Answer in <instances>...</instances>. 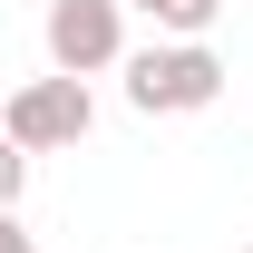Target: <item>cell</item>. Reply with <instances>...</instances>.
Returning <instances> with one entry per match:
<instances>
[{"instance_id":"cell-6","label":"cell","mask_w":253,"mask_h":253,"mask_svg":"<svg viewBox=\"0 0 253 253\" xmlns=\"http://www.w3.org/2000/svg\"><path fill=\"white\" fill-rule=\"evenodd\" d=\"M0 253H39V234H30L20 214H0Z\"/></svg>"},{"instance_id":"cell-3","label":"cell","mask_w":253,"mask_h":253,"mask_svg":"<svg viewBox=\"0 0 253 253\" xmlns=\"http://www.w3.org/2000/svg\"><path fill=\"white\" fill-rule=\"evenodd\" d=\"M39 39H49L59 78H97V68L126 59V0H49Z\"/></svg>"},{"instance_id":"cell-2","label":"cell","mask_w":253,"mask_h":253,"mask_svg":"<svg viewBox=\"0 0 253 253\" xmlns=\"http://www.w3.org/2000/svg\"><path fill=\"white\" fill-rule=\"evenodd\" d=\"M97 126V97H88V78H30V88H10L0 97V136L10 146H30V156H59V146H78Z\"/></svg>"},{"instance_id":"cell-4","label":"cell","mask_w":253,"mask_h":253,"mask_svg":"<svg viewBox=\"0 0 253 253\" xmlns=\"http://www.w3.org/2000/svg\"><path fill=\"white\" fill-rule=\"evenodd\" d=\"M126 10H146L166 39H205V20H214L224 0H126Z\"/></svg>"},{"instance_id":"cell-1","label":"cell","mask_w":253,"mask_h":253,"mask_svg":"<svg viewBox=\"0 0 253 253\" xmlns=\"http://www.w3.org/2000/svg\"><path fill=\"white\" fill-rule=\"evenodd\" d=\"M126 107L136 117H195L224 97V59L205 39H156V49H126Z\"/></svg>"},{"instance_id":"cell-5","label":"cell","mask_w":253,"mask_h":253,"mask_svg":"<svg viewBox=\"0 0 253 253\" xmlns=\"http://www.w3.org/2000/svg\"><path fill=\"white\" fill-rule=\"evenodd\" d=\"M20 195H30V146L0 136V214H20Z\"/></svg>"},{"instance_id":"cell-7","label":"cell","mask_w":253,"mask_h":253,"mask_svg":"<svg viewBox=\"0 0 253 253\" xmlns=\"http://www.w3.org/2000/svg\"><path fill=\"white\" fill-rule=\"evenodd\" d=\"M244 253H253V234H244Z\"/></svg>"}]
</instances>
